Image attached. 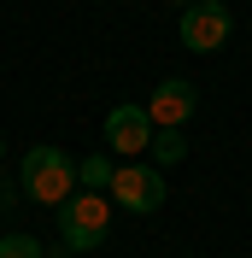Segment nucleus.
I'll return each mask as SVG.
<instances>
[{"mask_svg": "<svg viewBox=\"0 0 252 258\" xmlns=\"http://www.w3.org/2000/svg\"><path fill=\"white\" fill-rule=\"evenodd\" d=\"M18 176H24V194H30L35 206H65L71 200V188H77V164L65 159L59 147H30L24 153V164H18Z\"/></svg>", "mask_w": 252, "mask_h": 258, "instance_id": "nucleus-1", "label": "nucleus"}, {"mask_svg": "<svg viewBox=\"0 0 252 258\" xmlns=\"http://www.w3.org/2000/svg\"><path fill=\"white\" fill-rule=\"evenodd\" d=\"M106 235H111V206L100 194H71L59 206V241L71 252H94Z\"/></svg>", "mask_w": 252, "mask_h": 258, "instance_id": "nucleus-2", "label": "nucleus"}, {"mask_svg": "<svg viewBox=\"0 0 252 258\" xmlns=\"http://www.w3.org/2000/svg\"><path fill=\"white\" fill-rule=\"evenodd\" d=\"M176 35H182L188 53H217L235 35V18L223 12V0H194L188 12H182V24H176Z\"/></svg>", "mask_w": 252, "mask_h": 258, "instance_id": "nucleus-3", "label": "nucleus"}, {"mask_svg": "<svg viewBox=\"0 0 252 258\" xmlns=\"http://www.w3.org/2000/svg\"><path fill=\"white\" fill-rule=\"evenodd\" d=\"M111 200L135 217H153L164 206V176L147 170V164H123V170H111Z\"/></svg>", "mask_w": 252, "mask_h": 258, "instance_id": "nucleus-4", "label": "nucleus"}, {"mask_svg": "<svg viewBox=\"0 0 252 258\" xmlns=\"http://www.w3.org/2000/svg\"><path fill=\"white\" fill-rule=\"evenodd\" d=\"M194 106H200V88L188 77H164L153 88V100H147V117H153V129H176L194 117Z\"/></svg>", "mask_w": 252, "mask_h": 258, "instance_id": "nucleus-5", "label": "nucleus"}, {"mask_svg": "<svg viewBox=\"0 0 252 258\" xmlns=\"http://www.w3.org/2000/svg\"><path fill=\"white\" fill-rule=\"evenodd\" d=\"M106 141L117 147V153H141V147H153V117H147V106H111Z\"/></svg>", "mask_w": 252, "mask_h": 258, "instance_id": "nucleus-6", "label": "nucleus"}, {"mask_svg": "<svg viewBox=\"0 0 252 258\" xmlns=\"http://www.w3.org/2000/svg\"><path fill=\"white\" fill-rule=\"evenodd\" d=\"M77 182H82L88 194H106V188H111V159H100V153H94V159H82V164H77Z\"/></svg>", "mask_w": 252, "mask_h": 258, "instance_id": "nucleus-7", "label": "nucleus"}, {"mask_svg": "<svg viewBox=\"0 0 252 258\" xmlns=\"http://www.w3.org/2000/svg\"><path fill=\"white\" fill-rule=\"evenodd\" d=\"M0 258H41L35 235H0Z\"/></svg>", "mask_w": 252, "mask_h": 258, "instance_id": "nucleus-8", "label": "nucleus"}, {"mask_svg": "<svg viewBox=\"0 0 252 258\" xmlns=\"http://www.w3.org/2000/svg\"><path fill=\"white\" fill-rule=\"evenodd\" d=\"M153 141H158V159H164V164H176L182 153H188V141H182V129H158Z\"/></svg>", "mask_w": 252, "mask_h": 258, "instance_id": "nucleus-9", "label": "nucleus"}, {"mask_svg": "<svg viewBox=\"0 0 252 258\" xmlns=\"http://www.w3.org/2000/svg\"><path fill=\"white\" fill-rule=\"evenodd\" d=\"M0 153H6V141H0Z\"/></svg>", "mask_w": 252, "mask_h": 258, "instance_id": "nucleus-10", "label": "nucleus"}, {"mask_svg": "<svg viewBox=\"0 0 252 258\" xmlns=\"http://www.w3.org/2000/svg\"><path fill=\"white\" fill-rule=\"evenodd\" d=\"M59 258H65V252H59Z\"/></svg>", "mask_w": 252, "mask_h": 258, "instance_id": "nucleus-11", "label": "nucleus"}]
</instances>
